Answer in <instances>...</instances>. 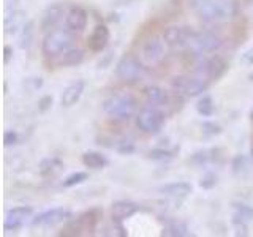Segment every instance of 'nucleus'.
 Returning <instances> with one entry per match:
<instances>
[{"label": "nucleus", "mask_w": 253, "mask_h": 237, "mask_svg": "<svg viewBox=\"0 0 253 237\" xmlns=\"http://www.w3.org/2000/svg\"><path fill=\"white\" fill-rule=\"evenodd\" d=\"M162 40L154 37L144 43V46H142V49H141V60L144 62V65L152 67L165 59V44Z\"/></svg>", "instance_id": "obj_10"}, {"label": "nucleus", "mask_w": 253, "mask_h": 237, "mask_svg": "<svg viewBox=\"0 0 253 237\" xmlns=\"http://www.w3.org/2000/svg\"><path fill=\"white\" fill-rule=\"evenodd\" d=\"M83 163L87 166V168L92 169H101L108 164V158L105 155H101L100 152H93V150H89L83 155Z\"/></svg>", "instance_id": "obj_22"}, {"label": "nucleus", "mask_w": 253, "mask_h": 237, "mask_svg": "<svg viewBox=\"0 0 253 237\" xmlns=\"http://www.w3.org/2000/svg\"><path fill=\"white\" fill-rule=\"evenodd\" d=\"M57 166H60V161L57 160V158H47V160H44L43 163H42V166H40V171H42L43 174H46V172H49V171H52L54 168H57Z\"/></svg>", "instance_id": "obj_31"}, {"label": "nucleus", "mask_w": 253, "mask_h": 237, "mask_svg": "<svg viewBox=\"0 0 253 237\" xmlns=\"http://www.w3.org/2000/svg\"><path fill=\"white\" fill-rule=\"evenodd\" d=\"M26 24V11L24 10H13L10 13H6L5 21H3V27H5V34L6 35H14L24 27Z\"/></svg>", "instance_id": "obj_17"}, {"label": "nucleus", "mask_w": 253, "mask_h": 237, "mask_svg": "<svg viewBox=\"0 0 253 237\" xmlns=\"http://www.w3.org/2000/svg\"><path fill=\"white\" fill-rule=\"evenodd\" d=\"M234 217L241 218L244 221H250L253 220V207H250V205L247 204H234Z\"/></svg>", "instance_id": "obj_25"}, {"label": "nucleus", "mask_w": 253, "mask_h": 237, "mask_svg": "<svg viewBox=\"0 0 253 237\" xmlns=\"http://www.w3.org/2000/svg\"><path fill=\"white\" fill-rule=\"evenodd\" d=\"M196 109H198V113H200L201 116L211 117L213 114V111H215V106H213V100L211 97H203L200 101H198Z\"/></svg>", "instance_id": "obj_24"}, {"label": "nucleus", "mask_w": 253, "mask_h": 237, "mask_svg": "<svg viewBox=\"0 0 253 237\" xmlns=\"http://www.w3.org/2000/svg\"><path fill=\"white\" fill-rule=\"evenodd\" d=\"M3 142H5V146H14L16 142H18V133L11 131V130L5 131V134H3Z\"/></svg>", "instance_id": "obj_34"}, {"label": "nucleus", "mask_w": 253, "mask_h": 237, "mask_svg": "<svg viewBox=\"0 0 253 237\" xmlns=\"http://www.w3.org/2000/svg\"><path fill=\"white\" fill-rule=\"evenodd\" d=\"M34 215V209L32 207H26V205H21V207H13L6 212L5 215V223L3 228L5 231H19V229L24 226L26 220Z\"/></svg>", "instance_id": "obj_11"}, {"label": "nucleus", "mask_w": 253, "mask_h": 237, "mask_svg": "<svg viewBox=\"0 0 253 237\" xmlns=\"http://www.w3.org/2000/svg\"><path fill=\"white\" fill-rule=\"evenodd\" d=\"M87 172H83V171H79V172H73L71 176H68L65 180H63V187H75V185H79V184H83L84 180H87Z\"/></svg>", "instance_id": "obj_26"}, {"label": "nucleus", "mask_w": 253, "mask_h": 237, "mask_svg": "<svg viewBox=\"0 0 253 237\" xmlns=\"http://www.w3.org/2000/svg\"><path fill=\"white\" fill-rule=\"evenodd\" d=\"M192 161H193L195 164H204V163H208V161H209L208 152H196V154H193Z\"/></svg>", "instance_id": "obj_36"}, {"label": "nucleus", "mask_w": 253, "mask_h": 237, "mask_svg": "<svg viewBox=\"0 0 253 237\" xmlns=\"http://www.w3.org/2000/svg\"><path fill=\"white\" fill-rule=\"evenodd\" d=\"M201 128H203V134H206V136H215V134L221 131V126L213 122H204Z\"/></svg>", "instance_id": "obj_29"}, {"label": "nucleus", "mask_w": 253, "mask_h": 237, "mask_svg": "<svg viewBox=\"0 0 253 237\" xmlns=\"http://www.w3.org/2000/svg\"><path fill=\"white\" fill-rule=\"evenodd\" d=\"M142 65H144V62L139 60L136 55L126 54L117 62L116 75L125 82H134L142 75V68H144Z\"/></svg>", "instance_id": "obj_7"}, {"label": "nucleus", "mask_w": 253, "mask_h": 237, "mask_svg": "<svg viewBox=\"0 0 253 237\" xmlns=\"http://www.w3.org/2000/svg\"><path fill=\"white\" fill-rule=\"evenodd\" d=\"M51 105H52V97L44 95V97L40 98V101H38V111L40 113H46V111L51 108Z\"/></svg>", "instance_id": "obj_33"}, {"label": "nucleus", "mask_w": 253, "mask_h": 237, "mask_svg": "<svg viewBox=\"0 0 253 237\" xmlns=\"http://www.w3.org/2000/svg\"><path fill=\"white\" fill-rule=\"evenodd\" d=\"M226 68V62L218 55H213V57L204 59L198 63V67L195 68V75L204 78L206 81H217L218 78L225 75Z\"/></svg>", "instance_id": "obj_8"}, {"label": "nucleus", "mask_w": 253, "mask_h": 237, "mask_svg": "<svg viewBox=\"0 0 253 237\" xmlns=\"http://www.w3.org/2000/svg\"><path fill=\"white\" fill-rule=\"evenodd\" d=\"M133 150H134V146L131 144V142H128V141H124V142H121V146H117V152L124 154V155L131 154Z\"/></svg>", "instance_id": "obj_35"}, {"label": "nucleus", "mask_w": 253, "mask_h": 237, "mask_svg": "<svg viewBox=\"0 0 253 237\" xmlns=\"http://www.w3.org/2000/svg\"><path fill=\"white\" fill-rule=\"evenodd\" d=\"M65 24L71 32H83L87 26V11L81 6H73L67 13Z\"/></svg>", "instance_id": "obj_15"}, {"label": "nucleus", "mask_w": 253, "mask_h": 237, "mask_svg": "<svg viewBox=\"0 0 253 237\" xmlns=\"http://www.w3.org/2000/svg\"><path fill=\"white\" fill-rule=\"evenodd\" d=\"M138 205L131 201H117L111 207V215H113L114 221H124L130 218L133 213H136Z\"/></svg>", "instance_id": "obj_18"}, {"label": "nucleus", "mask_w": 253, "mask_h": 237, "mask_svg": "<svg viewBox=\"0 0 253 237\" xmlns=\"http://www.w3.org/2000/svg\"><path fill=\"white\" fill-rule=\"evenodd\" d=\"M187 226L179 221H174L163 231V236H187Z\"/></svg>", "instance_id": "obj_27"}, {"label": "nucleus", "mask_w": 253, "mask_h": 237, "mask_svg": "<svg viewBox=\"0 0 253 237\" xmlns=\"http://www.w3.org/2000/svg\"><path fill=\"white\" fill-rule=\"evenodd\" d=\"M75 44V35L68 27L67 29H54L46 34L42 51L46 57H57L65 51L71 49Z\"/></svg>", "instance_id": "obj_2"}, {"label": "nucleus", "mask_w": 253, "mask_h": 237, "mask_svg": "<svg viewBox=\"0 0 253 237\" xmlns=\"http://www.w3.org/2000/svg\"><path fill=\"white\" fill-rule=\"evenodd\" d=\"M245 166H247V158H245L244 155H239V157L234 158V161H233L234 174H242V171L245 169Z\"/></svg>", "instance_id": "obj_30"}, {"label": "nucleus", "mask_w": 253, "mask_h": 237, "mask_svg": "<svg viewBox=\"0 0 253 237\" xmlns=\"http://www.w3.org/2000/svg\"><path fill=\"white\" fill-rule=\"evenodd\" d=\"M162 192L172 198H187L192 193V185L187 184V182H174V184L162 187Z\"/></svg>", "instance_id": "obj_20"}, {"label": "nucleus", "mask_w": 253, "mask_h": 237, "mask_svg": "<svg viewBox=\"0 0 253 237\" xmlns=\"http://www.w3.org/2000/svg\"><path fill=\"white\" fill-rule=\"evenodd\" d=\"M215 184H217V177L213 176L212 172L206 174V176H204V177L201 179V182H200V185H201L203 188H212Z\"/></svg>", "instance_id": "obj_32"}, {"label": "nucleus", "mask_w": 253, "mask_h": 237, "mask_svg": "<svg viewBox=\"0 0 253 237\" xmlns=\"http://www.w3.org/2000/svg\"><path fill=\"white\" fill-rule=\"evenodd\" d=\"M85 89V82L84 81H75V82H71L65 87V90H63L62 93V105L65 106V108H70V106H73L76 105V103L79 101V98H81V95Z\"/></svg>", "instance_id": "obj_16"}, {"label": "nucleus", "mask_w": 253, "mask_h": 237, "mask_svg": "<svg viewBox=\"0 0 253 237\" xmlns=\"http://www.w3.org/2000/svg\"><path fill=\"white\" fill-rule=\"evenodd\" d=\"M142 95H144V98L149 105H154V106H163L169 100L168 92L158 85H147L146 89L142 90Z\"/></svg>", "instance_id": "obj_19"}, {"label": "nucleus", "mask_w": 253, "mask_h": 237, "mask_svg": "<svg viewBox=\"0 0 253 237\" xmlns=\"http://www.w3.org/2000/svg\"><path fill=\"white\" fill-rule=\"evenodd\" d=\"M84 60V51L79 47H71V49L65 51L60 55L59 63L63 67H76L79 63H83Z\"/></svg>", "instance_id": "obj_21"}, {"label": "nucleus", "mask_w": 253, "mask_h": 237, "mask_svg": "<svg viewBox=\"0 0 253 237\" xmlns=\"http://www.w3.org/2000/svg\"><path fill=\"white\" fill-rule=\"evenodd\" d=\"M209 81H206L201 76H176L172 79V89L179 95H185V97H198L203 92L208 90Z\"/></svg>", "instance_id": "obj_4"}, {"label": "nucleus", "mask_w": 253, "mask_h": 237, "mask_svg": "<svg viewBox=\"0 0 253 237\" xmlns=\"http://www.w3.org/2000/svg\"><path fill=\"white\" fill-rule=\"evenodd\" d=\"M221 46V38L213 34V32H203V34H198L195 41L192 43V49H195L198 54L203 52H213L217 51Z\"/></svg>", "instance_id": "obj_12"}, {"label": "nucleus", "mask_w": 253, "mask_h": 237, "mask_svg": "<svg viewBox=\"0 0 253 237\" xmlns=\"http://www.w3.org/2000/svg\"><path fill=\"white\" fill-rule=\"evenodd\" d=\"M252 118H253V113H252Z\"/></svg>", "instance_id": "obj_40"}, {"label": "nucleus", "mask_w": 253, "mask_h": 237, "mask_svg": "<svg viewBox=\"0 0 253 237\" xmlns=\"http://www.w3.org/2000/svg\"><path fill=\"white\" fill-rule=\"evenodd\" d=\"M165 123V114L157 108H146L136 116V126L142 133L154 134L162 130Z\"/></svg>", "instance_id": "obj_6"}, {"label": "nucleus", "mask_w": 253, "mask_h": 237, "mask_svg": "<svg viewBox=\"0 0 253 237\" xmlns=\"http://www.w3.org/2000/svg\"><path fill=\"white\" fill-rule=\"evenodd\" d=\"M3 52H5V55H3V62L8 63V62H10V59H11V47H10V46H5V47H3Z\"/></svg>", "instance_id": "obj_37"}, {"label": "nucleus", "mask_w": 253, "mask_h": 237, "mask_svg": "<svg viewBox=\"0 0 253 237\" xmlns=\"http://www.w3.org/2000/svg\"><path fill=\"white\" fill-rule=\"evenodd\" d=\"M34 37H35V21H29L21 29V35H19L21 49H29L32 43H34Z\"/></svg>", "instance_id": "obj_23"}, {"label": "nucleus", "mask_w": 253, "mask_h": 237, "mask_svg": "<svg viewBox=\"0 0 253 237\" xmlns=\"http://www.w3.org/2000/svg\"><path fill=\"white\" fill-rule=\"evenodd\" d=\"M198 32L187 26H172L165 29L163 32V41L171 47H190L195 41Z\"/></svg>", "instance_id": "obj_5"}, {"label": "nucleus", "mask_w": 253, "mask_h": 237, "mask_svg": "<svg viewBox=\"0 0 253 237\" xmlns=\"http://www.w3.org/2000/svg\"><path fill=\"white\" fill-rule=\"evenodd\" d=\"M138 108V103L134 97L126 93L113 95V97L106 98L103 101V111L116 118H128L134 114V111Z\"/></svg>", "instance_id": "obj_3"}, {"label": "nucleus", "mask_w": 253, "mask_h": 237, "mask_svg": "<svg viewBox=\"0 0 253 237\" xmlns=\"http://www.w3.org/2000/svg\"><path fill=\"white\" fill-rule=\"evenodd\" d=\"M108 41H109V29L105 26V24H98V26L93 27L92 34L89 35L87 44H89L90 51L101 52L108 46Z\"/></svg>", "instance_id": "obj_13"}, {"label": "nucleus", "mask_w": 253, "mask_h": 237, "mask_svg": "<svg viewBox=\"0 0 253 237\" xmlns=\"http://www.w3.org/2000/svg\"><path fill=\"white\" fill-rule=\"evenodd\" d=\"M244 60H245V62H249V63H253V47L244 54Z\"/></svg>", "instance_id": "obj_38"}, {"label": "nucleus", "mask_w": 253, "mask_h": 237, "mask_svg": "<svg viewBox=\"0 0 253 237\" xmlns=\"http://www.w3.org/2000/svg\"><path fill=\"white\" fill-rule=\"evenodd\" d=\"M71 218V212L63 207H54L46 212L38 213V215L32 220L34 226H43V228H52L55 225H60L63 221H68Z\"/></svg>", "instance_id": "obj_9"}, {"label": "nucleus", "mask_w": 253, "mask_h": 237, "mask_svg": "<svg viewBox=\"0 0 253 237\" xmlns=\"http://www.w3.org/2000/svg\"><path fill=\"white\" fill-rule=\"evenodd\" d=\"M252 154H253V146H252Z\"/></svg>", "instance_id": "obj_39"}, {"label": "nucleus", "mask_w": 253, "mask_h": 237, "mask_svg": "<svg viewBox=\"0 0 253 237\" xmlns=\"http://www.w3.org/2000/svg\"><path fill=\"white\" fill-rule=\"evenodd\" d=\"M65 16V5L62 3H52L46 8V11L43 14L42 19V30H51L62 21V18Z\"/></svg>", "instance_id": "obj_14"}, {"label": "nucleus", "mask_w": 253, "mask_h": 237, "mask_svg": "<svg viewBox=\"0 0 253 237\" xmlns=\"http://www.w3.org/2000/svg\"><path fill=\"white\" fill-rule=\"evenodd\" d=\"M190 6L206 22L228 21L234 14V5L229 0H192Z\"/></svg>", "instance_id": "obj_1"}, {"label": "nucleus", "mask_w": 253, "mask_h": 237, "mask_svg": "<svg viewBox=\"0 0 253 237\" xmlns=\"http://www.w3.org/2000/svg\"><path fill=\"white\" fill-rule=\"evenodd\" d=\"M149 158H152V160H157V161H166V160H171L172 154L169 150H165V149H154L149 152Z\"/></svg>", "instance_id": "obj_28"}]
</instances>
